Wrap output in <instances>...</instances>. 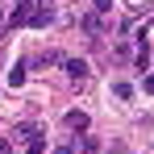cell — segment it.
I'll use <instances>...</instances> for the list:
<instances>
[{
    "mask_svg": "<svg viewBox=\"0 0 154 154\" xmlns=\"http://www.w3.org/2000/svg\"><path fill=\"white\" fill-rule=\"evenodd\" d=\"M54 21V0H29V25L42 29Z\"/></svg>",
    "mask_w": 154,
    "mask_h": 154,
    "instance_id": "cell-1",
    "label": "cell"
},
{
    "mask_svg": "<svg viewBox=\"0 0 154 154\" xmlns=\"http://www.w3.org/2000/svg\"><path fill=\"white\" fill-rule=\"evenodd\" d=\"M133 63H137V71H146V63H150V42H146V29L137 33V46H133Z\"/></svg>",
    "mask_w": 154,
    "mask_h": 154,
    "instance_id": "cell-2",
    "label": "cell"
},
{
    "mask_svg": "<svg viewBox=\"0 0 154 154\" xmlns=\"http://www.w3.org/2000/svg\"><path fill=\"white\" fill-rule=\"evenodd\" d=\"M104 17H108V13H92V17H83V29H88L92 38H96V33H104V29H108V21H104Z\"/></svg>",
    "mask_w": 154,
    "mask_h": 154,
    "instance_id": "cell-3",
    "label": "cell"
},
{
    "mask_svg": "<svg viewBox=\"0 0 154 154\" xmlns=\"http://www.w3.org/2000/svg\"><path fill=\"white\" fill-rule=\"evenodd\" d=\"M67 75L75 79V83H83V79H88V63H83V58H67Z\"/></svg>",
    "mask_w": 154,
    "mask_h": 154,
    "instance_id": "cell-4",
    "label": "cell"
},
{
    "mask_svg": "<svg viewBox=\"0 0 154 154\" xmlns=\"http://www.w3.org/2000/svg\"><path fill=\"white\" fill-rule=\"evenodd\" d=\"M63 121H67V129H71V133H83V129H88V112H67V117H63Z\"/></svg>",
    "mask_w": 154,
    "mask_h": 154,
    "instance_id": "cell-5",
    "label": "cell"
},
{
    "mask_svg": "<svg viewBox=\"0 0 154 154\" xmlns=\"http://www.w3.org/2000/svg\"><path fill=\"white\" fill-rule=\"evenodd\" d=\"M42 150H46V142H42V137H29V142H25V154H42Z\"/></svg>",
    "mask_w": 154,
    "mask_h": 154,
    "instance_id": "cell-6",
    "label": "cell"
},
{
    "mask_svg": "<svg viewBox=\"0 0 154 154\" xmlns=\"http://www.w3.org/2000/svg\"><path fill=\"white\" fill-rule=\"evenodd\" d=\"M112 8V0H96V13H108Z\"/></svg>",
    "mask_w": 154,
    "mask_h": 154,
    "instance_id": "cell-7",
    "label": "cell"
},
{
    "mask_svg": "<svg viewBox=\"0 0 154 154\" xmlns=\"http://www.w3.org/2000/svg\"><path fill=\"white\" fill-rule=\"evenodd\" d=\"M54 154H75V146H71V142H67V146H58V150Z\"/></svg>",
    "mask_w": 154,
    "mask_h": 154,
    "instance_id": "cell-8",
    "label": "cell"
},
{
    "mask_svg": "<svg viewBox=\"0 0 154 154\" xmlns=\"http://www.w3.org/2000/svg\"><path fill=\"white\" fill-rule=\"evenodd\" d=\"M0 154H13V146H8V142H0Z\"/></svg>",
    "mask_w": 154,
    "mask_h": 154,
    "instance_id": "cell-9",
    "label": "cell"
},
{
    "mask_svg": "<svg viewBox=\"0 0 154 154\" xmlns=\"http://www.w3.org/2000/svg\"><path fill=\"white\" fill-rule=\"evenodd\" d=\"M146 92H154V75H150V79H146Z\"/></svg>",
    "mask_w": 154,
    "mask_h": 154,
    "instance_id": "cell-10",
    "label": "cell"
},
{
    "mask_svg": "<svg viewBox=\"0 0 154 154\" xmlns=\"http://www.w3.org/2000/svg\"><path fill=\"white\" fill-rule=\"evenodd\" d=\"M13 4H21V0H13Z\"/></svg>",
    "mask_w": 154,
    "mask_h": 154,
    "instance_id": "cell-11",
    "label": "cell"
}]
</instances>
